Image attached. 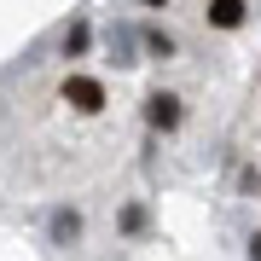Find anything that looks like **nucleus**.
Wrapping results in <instances>:
<instances>
[{
  "label": "nucleus",
  "instance_id": "f03ea898",
  "mask_svg": "<svg viewBox=\"0 0 261 261\" xmlns=\"http://www.w3.org/2000/svg\"><path fill=\"white\" fill-rule=\"evenodd\" d=\"M64 99L75 105V111H87V116L105 111V87L93 82V75H70V82H64Z\"/></svg>",
  "mask_w": 261,
  "mask_h": 261
},
{
  "label": "nucleus",
  "instance_id": "423d86ee",
  "mask_svg": "<svg viewBox=\"0 0 261 261\" xmlns=\"http://www.w3.org/2000/svg\"><path fill=\"white\" fill-rule=\"evenodd\" d=\"M145 47L157 58H174V35H168V29H145Z\"/></svg>",
  "mask_w": 261,
  "mask_h": 261
},
{
  "label": "nucleus",
  "instance_id": "0eeeda50",
  "mask_svg": "<svg viewBox=\"0 0 261 261\" xmlns=\"http://www.w3.org/2000/svg\"><path fill=\"white\" fill-rule=\"evenodd\" d=\"M250 261H261V232H255V238H250Z\"/></svg>",
  "mask_w": 261,
  "mask_h": 261
},
{
  "label": "nucleus",
  "instance_id": "f257e3e1",
  "mask_svg": "<svg viewBox=\"0 0 261 261\" xmlns=\"http://www.w3.org/2000/svg\"><path fill=\"white\" fill-rule=\"evenodd\" d=\"M180 116H186V105H180L174 93H151V99H145V122H151V128L174 134V128H180Z\"/></svg>",
  "mask_w": 261,
  "mask_h": 261
},
{
  "label": "nucleus",
  "instance_id": "20e7f679",
  "mask_svg": "<svg viewBox=\"0 0 261 261\" xmlns=\"http://www.w3.org/2000/svg\"><path fill=\"white\" fill-rule=\"evenodd\" d=\"M244 18H250L244 0H209V23H215V29H238Z\"/></svg>",
  "mask_w": 261,
  "mask_h": 261
},
{
  "label": "nucleus",
  "instance_id": "39448f33",
  "mask_svg": "<svg viewBox=\"0 0 261 261\" xmlns=\"http://www.w3.org/2000/svg\"><path fill=\"white\" fill-rule=\"evenodd\" d=\"M105 47H111V58H116V64H134V29L111 23V35H105Z\"/></svg>",
  "mask_w": 261,
  "mask_h": 261
},
{
  "label": "nucleus",
  "instance_id": "7ed1b4c3",
  "mask_svg": "<svg viewBox=\"0 0 261 261\" xmlns=\"http://www.w3.org/2000/svg\"><path fill=\"white\" fill-rule=\"evenodd\" d=\"M47 232H53V244H75L82 238V209H53Z\"/></svg>",
  "mask_w": 261,
  "mask_h": 261
}]
</instances>
